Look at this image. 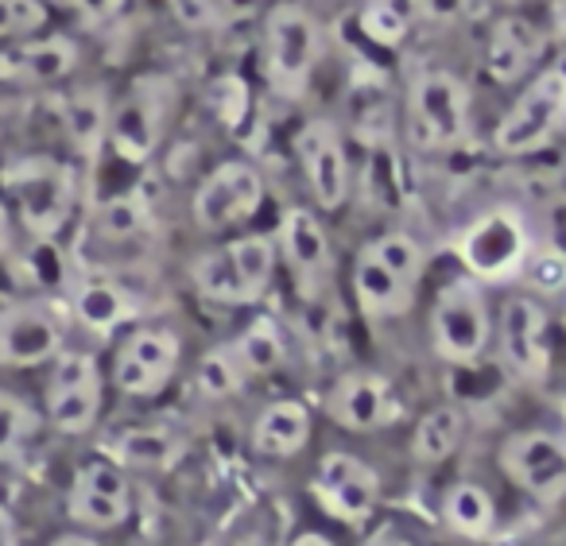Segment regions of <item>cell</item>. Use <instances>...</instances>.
Returning <instances> with one entry per match:
<instances>
[{
	"mask_svg": "<svg viewBox=\"0 0 566 546\" xmlns=\"http://www.w3.org/2000/svg\"><path fill=\"white\" fill-rule=\"evenodd\" d=\"M318 51H323V32L315 17L300 4H275L264 20V78L272 94L295 97L307 94L315 78Z\"/></svg>",
	"mask_w": 566,
	"mask_h": 546,
	"instance_id": "1",
	"label": "cell"
},
{
	"mask_svg": "<svg viewBox=\"0 0 566 546\" xmlns=\"http://www.w3.org/2000/svg\"><path fill=\"white\" fill-rule=\"evenodd\" d=\"M566 128V66H547L532 78V86L512 102L493 133L501 156L520 159L543 151Z\"/></svg>",
	"mask_w": 566,
	"mask_h": 546,
	"instance_id": "2",
	"label": "cell"
},
{
	"mask_svg": "<svg viewBox=\"0 0 566 546\" xmlns=\"http://www.w3.org/2000/svg\"><path fill=\"white\" fill-rule=\"evenodd\" d=\"M532 256V237L527 221L512 206L485 210L462 237H458V260L465 264V275L478 283H504L524 272Z\"/></svg>",
	"mask_w": 566,
	"mask_h": 546,
	"instance_id": "3",
	"label": "cell"
},
{
	"mask_svg": "<svg viewBox=\"0 0 566 546\" xmlns=\"http://www.w3.org/2000/svg\"><path fill=\"white\" fill-rule=\"evenodd\" d=\"M493 337V318H489L485 291L473 275L450 280L434 295L431 311V345L450 365H473L489 349Z\"/></svg>",
	"mask_w": 566,
	"mask_h": 546,
	"instance_id": "4",
	"label": "cell"
},
{
	"mask_svg": "<svg viewBox=\"0 0 566 546\" xmlns=\"http://www.w3.org/2000/svg\"><path fill=\"white\" fill-rule=\"evenodd\" d=\"M411 140L427 151H450L470 133V90L450 71H427L408 97Z\"/></svg>",
	"mask_w": 566,
	"mask_h": 546,
	"instance_id": "5",
	"label": "cell"
},
{
	"mask_svg": "<svg viewBox=\"0 0 566 546\" xmlns=\"http://www.w3.org/2000/svg\"><path fill=\"white\" fill-rule=\"evenodd\" d=\"M9 187L28 233L55 237L66 225L74 206V171L59 159L35 156L9 171Z\"/></svg>",
	"mask_w": 566,
	"mask_h": 546,
	"instance_id": "6",
	"label": "cell"
},
{
	"mask_svg": "<svg viewBox=\"0 0 566 546\" xmlns=\"http://www.w3.org/2000/svg\"><path fill=\"white\" fill-rule=\"evenodd\" d=\"M171 82L140 78L133 94L109 113V144L125 164H148L164 140L167 113H171Z\"/></svg>",
	"mask_w": 566,
	"mask_h": 546,
	"instance_id": "7",
	"label": "cell"
},
{
	"mask_svg": "<svg viewBox=\"0 0 566 546\" xmlns=\"http://www.w3.org/2000/svg\"><path fill=\"white\" fill-rule=\"evenodd\" d=\"M501 469L520 492L539 504L566 496V438L551 430H520L501 442Z\"/></svg>",
	"mask_w": 566,
	"mask_h": 546,
	"instance_id": "8",
	"label": "cell"
},
{
	"mask_svg": "<svg viewBox=\"0 0 566 546\" xmlns=\"http://www.w3.org/2000/svg\"><path fill=\"white\" fill-rule=\"evenodd\" d=\"M102 411V372L90 353H59L48 380V414L59 430L82 434Z\"/></svg>",
	"mask_w": 566,
	"mask_h": 546,
	"instance_id": "9",
	"label": "cell"
},
{
	"mask_svg": "<svg viewBox=\"0 0 566 546\" xmlns=\"http://www.w3.org/2000/svg\"><path fill=\"white\" fill-rule=\"evenodd\" d=\"M315 496L334 519L365 523L377 507L380 476L354 453H326L315 473Z\"/></svg>",
	"mask_w": 566,
	"mask_h": 546,
	"instance_id": "10",
	"label": "cell"
},
{
	"mask_svg": "<svg viewBox=\"0 0 566 546\" xmlns=\"http://www.w3.org/2000/svg\"><path fill=\"white\" fill-rule=\"evenodd\" d=\"M264 202V179L249 164H221L195 195V221L202 229H229L252 218Z\"/></svg>",
	"mask_w": 566,
	"mask_h": 546,
	"instance_id": "11",
	"label": "cell"
},
{
	"mask_svg": "<svg viewBox=\"0 0 566 546\" xmlns=\"http://www.w3.org/2000/svg\"><path fill=\"white\" fill-rule=\"evenodd\" d=\"M501 360L520 380H543L547 376V314L535 298L516 295L501 306Z\"/></svg>",
	"mask_w": 566,
	"mask_h": 546,
	"instance_id": "12",
	"label": "cell"
},
{
	"mask_svg": "<svg viewBox=\"0 0 566 546\" xmlns=\"http://www.w3.org/2000/svg\"><path fill=\"white\" fill-rule=\"evenodd\" d=\"M63 353V329L48 306L12 303L0 311V368H35Z\"/></svg>",
	"mask_w": 566,
	"mask_h": 546,
	"instance_id": "13",
	"label": "cell"
},
{
	"mask_svg": "<svg viewBox=\"0 0 566 546\" xmlns=\"http://www.w3.org/2000/svg\"><path fill=\"white\" fill-rule=\"evenodd\" d=\"M133 512V492H128V476L117 461H90L82 473L74 476L71 489V519L86 523V527L109 531L120 527Z\"/></svg>",
	"mask_w": 566,
	"mask_h": 546,
	"instance_id": "14",
	"label": "cell"
},
{
	"mask_svg": "<svg viewBox=\"0 0 566 546\" xmlns=\"http://www.w3.org/2000/svg\"><path fill=\"white\" fill-rule=\"evenodd\" d=\"M300 151L303 175H307V187L315 195V202L323 210H338L349 198V159L342 148V136L331 120H311L307 128L295 140Z\"/></svg>",
	"mask_w": 566,
	"mask_h": 546,
	"instance_id": "15",
	"label": "cell"
},
{
	"mask_svg": "<svg viewBox=\"0 0 566 546\" xmlns=\"http://www.w3.org/2000/svg\"><path fill=\"white\" fill-rule=\"evenodd\" d=\"M179 365V337L171 329H136L117 353L113 380L128 396H156Z\"/></svg>",
	"mask_w": 566,
	"mask_h": 546,
	"instance_id": "16",
	"label": "cell"
},
{
	"mask_svg": "<svg viewBox=\"0 0 566 546\" xmlns=\"http://www.w3.org/2000/svg\"><path fill=\"white\" fill-rule=\"evenodd\" d=\"M78 66L71 35H24L0 51V82L9 86H55Z\"/></svg>",
	"mask_w": 566,
	"mask_h": 546,
	"instance_id": "17",
	"label": "cell"
},
{
	"mask_svg": "<svg viewBox=\"0 0 566 546\" xmlns=\"http://www.w3.org/2000/svg\"><path fill=\"white\" fill-rule=\"evenodd\" d=\"M275 249L283 252L292 275L300 280L303 295H318L323 280L331 275V241H326L323 221L311 210H303V206H292V210L280 218Z\"/></svg>",
	"mask_w": 566,
	"mask_h": 546,
	"instance_id": "18",
	"label": "cell"
},
{
	"mask_svg": "<svg viewBox=\"0 0 566 546\" xmlns=\"http://www.w3.org/2000/svg\"><path fill=\"white\" fill-rule=\"evenodd\" d=\"M331 414L346 430H377L396 419V396L377 372L342 376L331 391Z\"/></svg>",
	"mask_w": 566,
	"mask_h": 546,
	"instance_id": "19",
	"label": "cell"
},
{
	"mask_svg": "<svg viewBox=\"0 0 566 546\" xmlns=\"http://www.w3.org/2000/svg\"><path fill=\"white\" fill-rule=\"evenodd\" d=\"M543 55V35L535 32V24L520 17H504L493 24L485 43V71L493 82L509 86V82H520Z\"/></svg>",
	"mask_w": 566,
	"mask_h": 546,
	"instance_id": "20",
	"label": "cell"
},
{
	"mask_svg": "<svg viewBox=\"0 0 566 546\" xmlns=\"http://www.w3.org/2000/svg\"><path fill=\"white\" fill-rule=\"evenodd\" d=\"M354 295L369 318H400L416 303V287H408L400 275L388 272L369 244L354 264Z\"/></svg>",
	"mask_w": 566,
	"mask_h": 546,
	"instance_id": "21",
	"label": "cell"
},
{
	"mask_svg": "<svg viewBox=\"0 0 566 546\" xmlns=\"http://www.w3.org/2000/svg\"><path fill=\"white\" fill-rule=\"evenodd\" d=\"M311 438V411L300 399H280L260 411L252 422V450L264 458H292Z\"/></svg>",
	"mask_w": 566,
	"mask_h": 546,
	"instance_id": "22",
	"label": "cell"
},
{
	"mask_svg": "<svg viewBox=\"0 0 566 546\" xmlns=\"http://www.w3.org/2000/svg\"><path fill=\"white\" fill-rule=\"evenodd\" d=\"M109 102H105V90H78V94L66 102L63 125L66 140L78 151L82 159H97L102 144L109 140Z\"/></svg>",
	"mask_w": 566,
	"mask_h": 546,
	"instance_id": "23",
	"label": "cell"
},
{
	"mask_svg": "<svg viewBox=\"0 0 566 546\" xmlns=\"http://www.w3.org/2000/svg\"><path fill=\"white\" fill-rule=\"evenodd\" d=\"M427 20V0H365L361 4V32L369 43L392 51Z\"/></svg>",
	"mask_w": 566,
	"mask_h": 546,
	"instance_id": "24",
	"label": "cell"
},
{
	"mask_svg": "<svg viewBox=\"0 0 566 546\" xmlns=\"http://www.w3.org/2000/svg\"><path fill=\"white\" fill-rule=\"evenodd\" d=\"M182 438L171 434L164 427H136L125 430V434L113 442V458L117 465L128 469H171L175 461L182 458Z\"/></svg>",
	"mask_w": 566,
	"mask_h": 546,
	"instance_id": "25",
	"label": "cell"
},
{
	"mask_svg": "<svg viewBox=\"0 0 566 546\" xmlns=\"http://www.w3.org/2000/svg\"><path fill=\"white\" fill-rule=\"evenodd\" d=\"M442 519L450 531H458L462 538H489L496 523V504L481 484H454L442 500Z\"/></svg>",
	"mask_w": 566,
	"mask_h": 546,
	"instance_id": "26",
	"label": "cell"
},
{
	"mask_svg": "<svg viewBox=\"0 0 566 546\" xmlns=\"http://www.w3.org/2000/svg\"><path fill=\"white\" fill-rule=\"evenodd\" d=\"M462 434H465L462 411L458 407H434V411H427L419 419L416 434H411V453L423 465H439V461H447L462 445Z\"/></svg>",
	"mask_w": 566,
	"mask_h": 546,
	"instance_id": "27",
	"label": "cell"
},
{
	"mask_svg": "<svg viewBox=\"0 0 566 546\" xmlns=\"http://www.w3.org/2000/svg\"><path fill=\"white\" fill-rule=\"evenodd\" d=\"M74 314L86 322L94 334H109L125 318H133V298L109 280H90L74 295Z\"/></svg>",
	"mask_w": 566,
	"mask_h": 546,
	"instance_id": "28",
	"label": "cell"
},
{
	"mask_svg": "<svg viewBox=\"0 0 566 546\" xmlns=\"http://www.w3.org/2000/svg\"><path fill=\"white\" fill-rule=\"evenodd\" d=\"M275 241L264 233H252V237H237L233 244H229V256H233L237 264V275H241L244 291H249V298L256 303L260 295L268 291V283H272V272H275Z\"/></svg>",
	"mask_w": 566,
	"mask_h": 546,
	"instance_id": "29",
	"label": "cell"
},
{
	"mask_svg": "<svg viewBox=\"0 0 566 546\" xmlns=\"http://www.w3.org/2000/svg\"><path fill=\"white\" fill-rule=\"evenodd\" d=\"M198 391L210 399H226L233 396V391H241V384L249 380V368H244L241 353H237V345H218V349H210L202 360H198Z\"/></svg>",
	"mask_w": 566,
	"mask_h": 546,
	"instance_id": "30",
	"label": "cell"
},
{
	"mask_svg": "<svg viewBox=\"0 0 566 546\" xmlns=\"http://www.w3.org/2000/svg\"><path fill=\"white\" fill-rule=\"evenodd\" d=\"M195 283L206 298H213V303H252L249 291H244V283H241V275H237L233 256H229V244L218 252H206V256L198 260Z\"/></svg>",
	"mask_w": 566,
	"mask_h": 546,
	"instance_id": "31",
	"label": "cell"
},
{
	"mask_svg": "<svg viewBox=\"0 0 566 546\" xmlns=\"http://www.w3.org/2000/svg\"><path fill=\"white\" fill-rule=\"evenodd\" d=\"M40 430V414L20 396L0 388V461H12Z\"/></svg>",
	"mask_w": 566,
	"mask_h": 546,
	"instance_id": "32",
	"label": "cell"
},
{
	"mask_svg": "<svg viewBox=\"0 0 566 546\" xmlns=\"http://www.w3.org/2000/svg\"><path fill=\"white\" fill-rule=\"evenodd\" d=\"M373 252H377V260L388 267L392 275H400L408 287H416L419 280H423V272H427V252H423V244L416 241V237H408V233H385V237H377V241L369 244Z\"/></svg>",
	"mask_w": 566,
	"mask_h": 546,
	"instance_id": "33",
	"label": "cell"
},
{
	"mask_svg": "<svg viewBox=\"0 0 566 546\" xmlns=\"http://www.w3.org/2000/svg\"><path fill=\"white\" fill-rule=\"evenodd\" d=\"M233 345H237V353H241L249 376H268L283 365V337H280V329L264 318L252 322V326L244 329Z\"/></svg>",
	"mask_w": 566,
	"mask_h": 546,
	"instance_id": "34",
	"label": "cell"
},
{
	"mask_svg": "<svg viewBox=\"0 0 566 546\" xmlns=\"http://www.w3.org/2000/svg\"><path fill=\"white\" fill-rule=\"evenodd\" d=\"M48 28L43 0H0V40H24Z\"/></svg>",
	"mask_w": 566,
	"mask_h": 546,
	"instance_id": "35",
	"label": "cell"
},
{
	"mask_svg": "<svg viewBox=\"0 0 566 546\" xmlns=\"http://www.w3.org/2000/svg\"><path fill=\"white\" fill-rule=\"evenodd\" d=\"M539 225H543V252L566 260V195L547 198V206L539 213Z\"/></svg>",
	"mask_w": 566,
	"mask_h": 546,
	"instance_id": "36",
	"label": "cell"
},
{
	"mask_svg": "<svg viewBox=\"0 0 566 546\" xmlns=\"http://www.w3.org/2000/svg\"><path fill=\"white\" fill-rule=\"evenodd\" d=\"M102 225H105V233H113V237H128L140 229V210H136V202H128V198H117V202L105 206Z\"/></svg>",
	"mask_w": 566,
	"mask_h": 546,
	"instance_id": "37",
	"label": "cell"
},
{
	"mask_svg": "<svg viewBox=\"0 0 566 546\" xmlns=\"http://www.w3.org/2000/svg\"><path fill=\"white\" fill-rule=\"evenodd\" d=\"M78 17H86L90 24H105V20H113L120 9H125V0H66Z\"/></svg>",
	"mask_w": 566,
	"mask_h": 546,
	"instance_id": "38",
	"label": "cell"
},
{
	"mask_svg": "<svg viewBox=\"0 0 566 546\" xmlns=\"http://www.w3.org/2000/svg\"><path fill=\"white\" fill-rule=\"evenodd\" d=\"M361 546H411V543H408V538H400V535H396V531H377V535H373V538H365Z\"/></svg>",
	"mask_w": 566,
	"mask_h": 546,
	"instance_id": "39",
	"label": "cell"
},
{
	"mask_svg": "<svg viewBox=\"0 0 566 546\" xmlns=\"http://www.w3.org/2000/svg\"><path fill=\"white\" fill-rule=\"evenodd\" d=\"M551 24H555V35L566 43V0H555L551 4Z\"/></svg>",
	"mask_w": 566,
	"mask_h": 546,
	"instance_id": "40",
	"label": "cell"
},
{
	"mask_svg": "<svg viewBox=\"0 0 566 546\" xmlns=\"http://www.w3.org/2000/svg\"><path fill=\"white\" fill-rule=\"evenodd\" d=\"M12 249V225H9V206L0 202V256Z\"/></svg>",
	"mask_w": 566,
	"mask_h": 546,
	"instance_id": "41",
	"label": "cell"
},
{
	"mask_svg": "<svg viewBox=\"0 0 566 546\" xmlns=\"http://www.w3.org/2000/svg\"><path fill=\"white\" fill-rule=\"evenodd\" d=\"M292 546H334V543H331L326 535H315V531H311V535H300V538H295Z\"/></svg>",
	"mask_w": 566,
	"mask_h": 546,
	"instance_id": "42",
	"label": "cell"
},
{
	"mask_svg": "<svg viewBox=\"0 0 566 546\" xmlns=\"http://www.w3.org/2000/svg\"><path fill=\"white\" fill-rule=\"evenodd\" d=\"M51 546H97L94 538H86V535H63V538H55Z\"/></svg>",
	"mask_w": 566,
	"mask_h": 546,
	"instance_id": "43",
	"label": "cell"
},
{
	"mask_svg": "<svg viewBox=\"0 0 566 546\" xmlns=\"http://www.w3.org/2000/svg\"><path fill=\"white\" fill-rule=\"evenodd\" d=\"M563 329H566V298H563Z\"/></svg>",
	"mask_w": 566,
	"mask_h": 546,
	"instance_id": "44",
	"label": "cell"
},
{
	"mask_svg": "<svg viewBox=\"0 0 566 546\" xmlns=\"http://www.w3.org/2000/svg\"><path fill=\"white\" fill-rule=\"evenodd\" d=\"M504 4H516V0H504Z\"/></svg>",
	"mask_w": 566,
	"mask_h": 546,
	"instance_id": "45",
	"label": "cell"
}]
</instances>
